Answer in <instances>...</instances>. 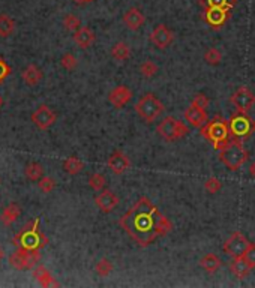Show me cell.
Listing matches in <instances>:
<instances>
[{
	"label": "cell",
	"instance_id": "6da1fadb",
	"mask_svg": "<svg viewBox=\"0 0 255 288\" xmlns=\"http://www.w3.org/2000/svg\"><path fill=\"white\" fill-rule=\"evenodd\" d=\"M119 224L141 248L152 245L158 237L168 234L173 230V224L147 197H141L122 216Z\"/></svg>",
	"mask_w": 255,
	"mask_h": 288
},
{
	"label": "cell",
	"instance_id": "7a4b0ae2",
	"mask_svg": "<svg viewBox=\"0 0 255 288\" xmlns=\"http://www.w3.org/2000/svg\"><path fill=\"white\" fill-rule=\"evenodd\" d=\"M201 135L210 143H213V147L216 150H222L230 141V125L221 117H215L212 122H207L201 126Z\"/></svg>",
	"mask_w": 255,
	"mask_h": 288
},
{
	"label": "cell",
	"instance_id": "3957f363",
	"mask_svg": "<svg viewBox=\"0 0 255 288\" xmlns=\"http://www.w3.org/2000/svg\"><path fill=\"white\" fill-rule=\"evenodd\" d=\"M219 159L228 170L237 171L246 164L248 152L242 146V143H239L237 140H233V141H228V144L222 150H219Z\"/></svg>",
	"mask_w": 255,
	"mask_h": 288
},
{
	"label": "cell",
	"instance_id": "277c9868",
	"mask_svg": "<svg viewBox=\"0 0 255 288\" xmlns=\"http://www.w3.org/2000/svg\"><path fill=\"white\" fill-rule=\"evenodd\" d=\"M135 111L146 123H153L165 111V107H164L162 101L155 93H146V95L141 96L140 101L137 102Z\"/></svg>",
	"mask_w": 255,
	"mask_h": 288
},
{
	"label": "cell",
	"instance_id": "5b68a950",
	"mask_svg": "<svg viewBox=\"0 0 255 288\" xmlns=\"http://www.w3.org/2000/svg\"><path fill=\"white\" fill-rule=\"evenodd\" d=\"M156 132L167 141H176L182 137H186L189 134V128L183 122L177 120L176 117L167 116L158 125Z\"/></svg>",
	"mask_w": 255,
	"mask_h": 288
},
{
	"label": "cell",
	"instance_id": "8992f818",
	"mask_svg": "<svg viewBox=\"0 0 255 288\" xmlns=\"http://www.w3.org/2000/svg\"><path fill=\"white\" fill-rule=\"evenodd\" d=\"M41 260V254L36 248H21L9 257V263L17 270H29Z\"/></svg>",
	"mask_w": 255,
	"mask_h": 288
},
{
	"label": "cell",
	"instance_id": "52a82bcc",
	"mask_svg": "<svg viewBox=\"0 0 255 288\" xmlns=\"http://www.w3.org/2000/svg\"><path fill=\"white\" fill-rule=\"evenodd\" d=\"M228 125H230V134L234 135L236 138H246L255 131V123L252 122V119L242 111L233 114Z\"/></svg>",
	"mask_w": 255,
	"mask_h": 288
},
{
	"label": "cell",
	"instance_id": "ba28073f",
	"mask_svg": "<svg viewBox=\"0 0 255 288\" xmlns=\"http://www.w3.org/2000/svg\"><path fill=\"white\" fill-rule=\"evenodd\" d=\"M249 246H251V242L246 239V236L242 234L240 231H236L224 243V252L230 257H242L245 255Z\"/></svg>",
	"mask_w": 255,
	"mask_h": 288
},
{
	"label": "cell",
	"instance_id": "9c48e42d",
	"mask_svg": "<svg viewBox=\"0 0 255 288\" xmlns=\"http://www.w3.org/2000/svg\"><path fill=\"white\" fill-rule=\"evenodd\" d=\"M57 120L56 113L48 107V105H39L32 114L33 125L41 131L51 128Z\"/></svg>",
	"mask_w": 255,
	"mask_h": 288
},
{
	"label": "cell",
	"instance_id": "30bf717a",
	"mask_svg": "<svg viewBox=\"0 0 255 288\" xmlns=\"http://www.w3.org/2000/svg\"><path fill=\"white\" fill-rule=\"evenodd\" d=\"M230 99H231V104L237 108V111H242V113H248L255 105V95L245 86L239 87Z\"/></svg>",
	"mask_w": 255,
	"mask_h": 288
},
{
	"label": "cell",
	"instance_id": "8fae6325",
	"mask_svg": "<svg viewBox=\"0 0 255 288\" xmlns=\"http://www.w3.org/2000/svg\"><path fill=\"white\" fill-rule=\"evenodd\" d=\"M149 39H150V42H152L156 48L165 50V48H168V47L173 44L174 35H173V32H171L165 24H158V26L150 32Z\"/></svg>",
	"mask_w": 255,
	"mask_h": 288
},
{
	"label": "cell",
	"instance_id": "7c38bea8",
	"mask_svg": "<svg viewBox=\"0 0 255 288\" xmlns=\"http://www.w3.org/2000/svg\"><path fill=\"white\" fill-rule=\"evenodd\" d=\"M95 204L102 213H111L119 206V197L110 189H102L95 197Z\"/></svg>",
	"mask_w": 255,
	"mask_h": 288
},
{
	"label": "cell",
	"instance_id": "4fadbf2b",
	"mask_svg": "<svg viewBox=\"0 0 255 288\" xmlns=\"http://www.w3.org/2000/svg\"><path fill=\"white\" fill-rule=\"evenodd\" d=\"M132 101V92L128 86H117L114 87L110 93H108V102L114 107V108H123Z\"/></svg>",
	"mask_w": 255,
	"mask_h": 288
},
{
	"label": "cell",
	"instance_id": "5bb4252c",
	"mask_svg": "<svg viewBox=\"0 0 255 288\" xmlns=\"http://www.w3.org/2000/svg\"><path fill=\"white\" fill-rule=\"evenodd\" d=\"M123 23H125V26L129 30L137 32L144 26L146 17L138 8H129L126 12L123 14Z\"/></svg>",
	"mask_w": 255,
	"mask_h": 288
},
{
	"label": "cell",
	"instance_id": "9a60e30c",
	"mask_svg": "<svg viewBox=\"0 0 255 288\" xmlns=\"http://www.w3.org/2000/svg\"><path fill=\"white\" fill-rule=\"evenodd\" d=\"M107 165L108 168L114 173V174H123L125 171H128V168L131 167L129 158L123 152L116 150L110 155V158L107 159Z\"/></svg>",
	"mask_w": 255,
	"mask_h": 288
},
{
	"label": "cell",
	"instance_id": "2e32d148",
	"mask_svg": "<svg viewBox=\"0 0 255 288\" xmlns=\"http://www.w3.org/2000/svg\"><path fill=\"white\" fill-rule=\"evenodd\" d=\"M95 32L90 27H87V26H81L77 32H74V41H75V44L80 48H89V47H92L93 42H95Z\"/></svg>",
	"mask_w": 255,
	"mask_h": 288
},
{
	"label": "cell",
	"instance_id": "e0dca14e",
	"mask_svg": "<svg viewBox=\"0 0 255 288\" xmlns=\"http://www.w3.org/2000/svg\"><path fill=\"white\" fill-rule=\"evenodd\" d=\"M185 120L191 125L192 128H201L203 125L207 123V114L206 110H200L195 107H189L185 110Z\"/></svg>",
	"mask_w": 255,
	"mask_h": 288
},
{
	"label": "cell",
	"instance_id": "ac0fdd59",
	"mask_svg": "<svg viewBox=\"0 0 255 288\" xmlns=\"http://www.w3.org/2000/svg\"><path fill=\"white\" fill-rule=\"evenodd\" d=\"M230 270L233 272V275L242 279L249 275V272L252 270V266L246 261V258L243 255L233 257V261L230 263Z\"/></svg>",
	"mask_w": 255,
	"mask_h": 288
},
{
	"label": "cell",
	"instance_id": "d6986e66",
	"mask_svg": "<svg viewBox=\"0 0 255 288\" xmlns=\"http://www.w3.org/2000/svg\"><path fill=\"white\" fill-rule=\"evenodd\" d=\"M228 9L224 8H206V20L209 24L219 27L225 23V20L228 18Z\"/></svg>",
	"mask_w": 255,
	"mask_h": 288
},
{
	"label": "cell",
	"instance_id": "ffe728a7",
	"mask_svg": "<svg viewBox=\"0 0 255 288\" xmlns=\"http://www.w3.org/2000/svg\"><path fill=\"white\" fill-rule=\"evenodd\" d=\"M33 276L42 287H59V282L53 278L50 270L44 266H38L33 272Z\"/></svg>",
	"mask_w": 255,
	"mask_h": 288
},
{
	"label": "cell",
	"instance_id": "44dd1931",
	"mask_svg": "<svg viewBox=\"0 0 255 288\" xmlns=\"http://www.w3.org/2000/svg\"><path fill=\"white\" fill-rule=\"evenodd\" d=\"M200 266H201V269H203L204 272H207V273H215V272H218V270L221 269L222 261H221L219 257L215 255V254H206L204 257H201Z\"/></svg>",
	"mask_w": 255,
	"mask_h": 288
},
{
	"label": "cell",
	"instance_id": "7402d4cb",
	"mask_svg": "<svg viewBox=\"0 0 255 288\" xmlns=\"http://www.w3.org/2000/svg\"><path fill=\"white\" fill-rule=\"evenodd\" d=\"M20 215H21V207L17 203H11L3 209L0 219L5 225H11L20 218Z\"/></svg>",
	"mask_w": 255,
	"mask_h": 288
},
{
	"label": "cell",
	"instance_id": "603a6c76",
	"mask_svg": "<svg viewBox=\"0 0 255 288\" xmlns=\"http://www.w3.org/2000/svg\"><path fill=\"white\" fill-rule=\"evenodd\" d=\"M21 77H23V80H24L26 84H29V86H36V84L42 80L44 74H42V71H41L36 65H29V66H26L24 71L21 72Z\"/></svg>",
	"mask_w": 255,
	"mask_h": 288
},
{
	"label": "cell",
	"instance_id": "cb8c5ba5",
	"mask_svg": "<svg viewBox=\"0 0 255 288\" xmlns=\"http://www.w3.org/2000/svg\"><path fill=\"white\" fill-rule=\"evenodd\" d=\"M110 53H111V57H113L114 60L125 62V60L129 59V56H131V47L128 45L126 42L120 41V42H116V44L111 47Z\"/></svg>",
	"mask_w": 255,
	"mask_h": 288
},
{
	"label": "cell",
	"instance_id": "d4e9b609",
	"mask_svg": "<svg viewBox=\"0 0 255 288\" xmlns=\"http://www.w3.org/2000/svg\"><path fill=\"white\" fill-rule=\"evenodd\" d=\"M83 168H84V162L80 159V158H77V156H69L63 162V170L68 174H71V176L80 174L83 171Z\"/></svg>",
	"mask_w": 255,
	"mask_h": 288
},
{
	"label": "cell",
	"instance_id": "484cf974",
	"mask_svg": "<svg viewBox=\"0 0 255 288\" xmlns=\"http://www.w3.org/2000/svg\"><path fill=\"white\" fill-rule=\"evenodd\" d=\"M24 174L29 180L32 182H38L44 177V167L39 162H30L26 165L24 168Z\"/></svg>",
	"mask_w": 255,
	"mask_h": 288
},
{
	"label": "cell",
	"instance_id": "4316f807",
	"mask_svg": "<svg viewBox=\"0 0 255 288\" xmlns=\"http://www.w3.org/2000/svg\"><path fill=\"white\" fill-rule=\"evenodd\" d=\"M14 30H15L14 20L6 14H0V36L8 38L14 33Z\"/></svg>",
	"mask_w": 255,
	"mask_h": 288
},
{
	"label": "cell",
	"instance_id": "83f0119b",
	"mask_svg": "<svg viewBox=\"0 0 255 288\" xmlns=\"http://www.w3.org/2000/svg\"><path fill=\"white\" fill-rule=\"evenodd\" d=\"M158 71H160V68H158V65L155 63L153 60H146V62H143L141 66H140V74L144 77V78H153L156 74H158Z\"/></svg>",
	"mask_w": 255,
	"mask_h": 288
},
{
	"label": "cell",
	"instance_id": "f1b7e54d",
	"mask_svg": "<svg viewBox=\"0 0 255 288\" xmlns=\"http://www.w3.org/2000/svg\"><path fill=\"white\" fill-rule=\"evenodd\" d=\"M105 185H107V179L104 174L101 173H93L90 177H89V186L96 192H101L102 189H105Z\"/></svg>",
	"mask_w": 255,
	"mask_h": 288
},
{
	"label": "cell",
	"instance_id": "f546056e",
	"mask_svg": "<svg viewBox=\"0 0 255 288\" xmlns=\"http://www.w3.org/2000/svg\"><path fill=\"white\" fill-rule=\"evenodd\" d=\"M95 272L99 275V276H102V278L108 276V275L113 272V263H111L110 260H107V258L99 260V261L96 263Z\"/></svg>",
	"mask_w": 255,
	"mask_h": 288
},
{
	"label": "cell",
	"instance_id": "4dcf8cb0",
	"mask_svg": "<svg viewBox=\"0 0 255 288\" xmlns=\"http://www.w3.org/2000/svg\"><path fill=\"white\" fill-rule=\"evenodd\" d=\"M204 60H206V63L212 65V66H216V65H219L222 62V53L218 50V48H209L206 53H204Z\"/></svg>",
	"mask_w": 255,
	"mask_h": 288
},
{
	"label": "cell",
	"instance_id": "1f68e13d",
	"mask_svg": "<svg viewBox=\"0 0 255 288\" xmlns=\"http://www.w3.org/2000/svg\"><path fill=\"white\" fill-rule=\"evenodd\" d=\"M63 27L68 32H77L81 27V21L77 15L74 14H68L63 18Z\"/></svg>",
	"mask_w": 255,
	"mask_h": 288
},
{
	"label": "cell",
	"instance_id": "d6a6232c",
	"mask_svg": "<svg viewBox=\"0 0 255 288\" xmlns=\"http://www.w3.org/2000/svg\"><path fill=\"white\" fill-rule=\"evenodd\" d=\"M57 186L56 180L50 176H44L41 180H38V188L45 194H50V192L54 191V188Z\"/></svg>",
	"mask_w": 255,
	"mask_h": 288
},
{
	"label": "cell",
	"instance_id": "836d02e7",
	"mask_svg": "<svg viewBox=\"0 0 255 288\" xmlns=\"http://www.w3.org/2000/svg\"><path fill=\"white\" fill-rule=\"evenodd\" d=\"M201 5H204L206 8H224L230 11L234 2L233 0H201Z\"/></svg>",
	"mask_w": 255,
	"mask_h": 288
},
{
	"label": "cell",
	"instance_id": "e575fe53",
	"mask_svg": "<svg viewBox=\"0 0 255 288\" xmlns=\"http://www.w3.org/2000/svg\"><path fill=\"white\" fill-rule=\"evenodd\" d=\"M209 104H210V99L204 95V93H195V95L192 96L191 105L192 107H195V108L206 110V108L209 107Z\"/></svg>",
	"mask_w": 255,
	"mask_h": 288
},
{
	"label": "cell",
	"instance_id": "d590c367",
	"mask_svg": "<svg viewBox=\"0 0 255 288\" xmlns=\"http://www.w3.org/2000/svg\"><path fill=\"white\" fill-rule=\"evenodd\" d=\"M60 65H62V68L66 69V71H74L75 68H77V57L72 54V53H66L62 56V59H60Z\"/></svg>",
	"mask_w": 255,
	"mask_h": 288
},
{
	"label": "cell",
	"instance_id": "8d00e7d4",
	"mask_svg": "<svg viewBox=\"0 0 255 288\" xmlns=\"http://www.w3.org/2000/svg\"><path fill=\"white\" fill-rule=\"evenodd\" d=\"M221 188H222V183L218 177H209L204 182V189L209 194H216L218 191H221Z\"/></svg>",
	"mask_w": 255,
	"mask_h": 288
},
{
	"label": "cell",
	"instance_id": "74e56055",
	"mask_svg": "<svg viewBox=\"0 0 255 288\" xmlns=\"http://www.w3.org/2000/svg\"><path fill=\"white\" fill-rule=\"evenodd\" d=\"M245 258H246V261L252 266V269L255 267V243H251V246L248 248V251L245 252Z\"/></svg>",
	"mask_w": 255,
	"mask_h": 288
},
{
	"label": "cell",
	"instance_id": "f35d334b",
	"mask_svg": "<svg viewBox=\"0 0 255 288\" xmlns=\"http://www.w3.org/2000/svg\"><path fill=\"white\" fill-rule=\"evenodd\" d=\"M9 72H11V69H9V66L3 62V59H0V83L9 75Z\"/></svg>",
	"mask_w": 255,
	"mask_h": 288
},
{
	"label": "cell",
	"instance_id": "ab89813d",
	"mask_svg": "<svg viewBox=\"0 0 255 288\" xmlns=\"http://www.w3.org/2000/svg\"><path fill=\"white\" fill-rule=\"evenodd\" d=\"M249 174H251V176H252V177L255 179V161L252 162V164H251V165H249Z\"/></svg>",
	"mask_w": 255,
	"mask_h": 288
},
{
	"label": "cell",
	"instance_id": "60d3db41",
	"mask_svg": "<svg viewBox=\"0 0 255 288\" xmlns=\"http://www.w3.org/2000/svg\"><path fill=\"white\" fill-rule=\"evenodd\" d=\"M75 5H86L87 3V0H72Z\"/></svg>",
	"mask_w": 255,
	"mask_h": 288
},
{
	"label": "cell",
	"instance_id": "b9f144b4",
	"mask_svg": "<svg viewBox=\"0 0 255 288\" xmlns=\"http://www.w3.org/2000/svg\"><path fill=\"white\" fill-rule=\"evenodd\" d=\"M2 258H3V249L0 248V260H2Z\"/></svg>",
	"mask_w": 255,
	"mask_h": 288
},
{
	"label": "cell",
	"instance_id": "7bdbcfd3",
	"mask_svg": "<svg viewBox=\"0 0 255 288\" xmlns=\"http://www.w3.org/2000/svg\"><path fill=\"white\" fill-rule=\"evenodd\" d=\"M2 105H3V98L0 96V108H2Z\"/></svg>",
	"mask_w": 255,
	"mask_h": 288
},
{
	"label": "cell",
	"instance_id": "ee69618b",
	"mask_svg": "<svg viewBox=\"0 0 255 288\" xmlns=\"http://www.w3.org/2000/svg\"><path fill=\"white\" fill-rule=\"evenodd\" d=\"M90 2H93V0H87V3H90Z\"/></svg>",
	"mask_w": 255,
	"mask_h": 288
}]
</instances>
